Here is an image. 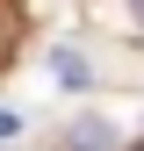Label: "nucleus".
<instances>
[{
    "instance_id": "3",
    "label": "nucleus",
    "mask_w": 144,
    "mask_h": 151,
    "mask_svg": "<svg viewBox=\"0 0 144 151\" xmlns=\"http://www.w3.org/2000/svg\"><path fill=\"white\" fill-rule=\"evenodd\" d=\"M137 151H144V144H137Z\"/></svg>"
},
{
    "instance_id": "2",
    "label": "nucleus",
    "mask_w": 144,
    "mask_h": 151,
    "mask_svg": "<svg viewBox=\"0 0 144 151\" xmlns=\"http://www.w3.org/2000/svg\"><path fill=\"white\" fill-rule=\"evenodd\" d=\"M58 79H65V86H86L94 72H86V58H79V50H58Z\"/></svg>"
},
{
    "instance_id": "1",
    "label": "nucleus",
    "mask_w": 144,
    "mask_h": 151,
    "mask_svg": "<svg viewBox=\"0 0 144 151\" xmlns=\"http://www.w3.org/2000/svg\"><path fill=\"white\" fill-rule=\"evenodd\" d=\"M72 151H108V122H72Z\"/></svg>"
}]
</instances>
